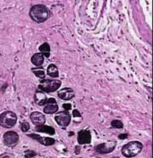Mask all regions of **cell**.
<instances>
[{"instance_id":"obj_21","label":"cell","mask_w":153,"mask_h":158,"mask_svg":"<svg viewBox=\"0 0 153 158\" xmlns=\"http://www.w3.org/2000/svg\"><path fill=\"white\" fill-rule=\"evenodd\" d=\"M36 152L32 150H27V151H24V156L26 158H32L36 156Z\"/></svg>"},{"instance_id":"obj_23","label":"cell","mask_w":153,"mask_h":158,"mask_svg":"<svg viewBox=\"0 0 153 158\" xmlns=\"http://www.w3.org/2000/svg\"><path fill=\"white\" fill-rule=\"evenodd\" d=\"M63 108L65 109V110L66 111H68V110H71V105L70 103H66V104H63Z\"/></svg>"},{"instance_id":"obj_3","label":"cell","mask_w":153,"mask_h":158,"mask_svg":"<svg viewBox=\"0 0 153 158\" xmlns=\"http://www.w3.org/2000/svg\"><path fill=\"white\" fill-rule=\"evenodd\" d=\"M61 82L54 79H43L38 84V89L44 93H53L60 89Z\"/></svg>"},{"instance_id":"obj_6","label":"cell","mask_w":153,"mask_h":158,"mask_svg":"<svg viewBox=\"0 0 153 158\" xmlns=\"http://www.w3.org/2000/svg\"><path fill=\"white\" fill-rule=\"evenodd\" d=\"M3 144L9 147L15 146L19 141V135L15 131H8L3 134Z\"/></svg>"},{"instance_id":"obj_8","label":"cell","mask_w":153,"mask_h":158,"mask_svg":"<svg viewBox=\"0 0 153 158\" xmlns=\"http://www.w3.org/2000/svg\"><path fill=\"white\" fill-rule=\"evenodd\" d=\"M116 148L115 142H106V143H102V144H98L95 150L97 152L100 154H107L113 151V150Z\"/></svg>"},{"instance_id":"obj_7","label":"cell","mask_w":153,"mask_h":158,"mask_svg":"<svg viewBox=\"0 0 153 158\" xmlns=\"http://www.w3.org/2000/svg\"><path fill=\"white\" fill-rule=\"evenodd\" d=\"M54 119L56 121V123L61 127H67L71 123V115L68 111H66V110L60 111L59 113L56 114Z\"/></svg>"},{"instance_id":"obj_16","label":"cell","mask_w":153,"mask_h":158,"mask_svg":"<svg viewBox=\"0 0 153 158\" xmlns=\"http://www.w3.org/2000/svg\"><path fill=\"white\" fill-rule=\"evenodd\" d=\"M59 110L57 104H49L46 105L44 108V112L45 114H54Z\"/></svg>"},{"instance_id":"obj_15","label":"cell","mask_w":153,"mask_h":158,"mask_svg":"<svg viewBox=\"0 0 153 158\" xmlns=\"http://www.w3.org/2000/svg\"><path fill=\"white\" fill-rule=\"evenodd\" d=\"M39 51L42 55H44V57L49 58L50 56V46L48 43H44L43 44L39 46Z\"/></svg>"},{"instance_id":"obj_17","label":"cell","mask_w":153,"mask_h":158,"mask_svg":"<svg viewBox=\"0 0 153 158\" xmlns=\"http://www.w3.org/2000/svg\"><path fill=\"white\" fill-rule=\"evenodd\" d=\"M47 74L51 77H59V71L56 65L54 64H50L47 67Z\"/></svg>"},{"instance_id":"obj_11","label":"cell","mask_w":153,"mask_h":158,"mask_svg":"<svg viewBox=\"0 0 153 158\" xmlns=\"http://www.w3.org/2000/svg\"><path fill=\"white\" fill-rule=\"evenodd\" d=\"M30 119L35 126H39V125H44L45 123L46 117L41 112L33 111L30 114Z\"/></svg>"},{"instance_id":"obj_5","label":"cell","mask_w":153,"mask_h":158,"mask_svg":"<svg viewBox=\"0 0 153 158\" xmlns=\"http://www.w3.org/2000/svg\"><path fill=\"white\" fill-rule=\"evenodd\" d=\"M34 100L39 106H46L49 104H56V100L54 98H47L46 94L40 90H38L35 93Z\"/></svg>"},{"instance_id":"obj_22","label":"cell","mask_w":153,"mask_h":158,"mask_svg":"<svg viewBox=\"0 0 153 158\" xmlns=\"http://www.w3.org/2000/svg\"><path fill=\"white\" fill-rule=\"evenodd\" d=\"M72 116L74 117H81L82 115L81 113L78 111L77 109H75V110H73V111H72Z\"/></svg>"},{"instance_id":"obj_13","label":"cell","mask_w":153,"mask_h":158,"mask_svg":"<svg viewBox=\"0 0 153 158\" xmlns=\"http://www.w3.org/2000/svg\"><path fill=\"white\" fill-rule=\"evenodd\" d=\"M35 130L39 133H46L49 135H54L55 134V129L50 126H46V125H39V126H35Z\"/></svg>"},{"instance_id":"obj_12","label":"cell","mask_w":153,"mask_h":158,"mask_svg":"<svg viewBox=\"0 0 153 158\" xmlns=\"http://www.w3.org/2000/svg\"><path fill=\"white\" fill-rule=\"evenodd\" d=\"M58 96L63 100H70L74 98L75 93L71 88H64L58 92Z\"/></svg>"},{"instance_id":"obj_25","label":"cell","mask_w":153,"mask_h":158,"mask_svg":"<svg viewBox=\"0 0 153 158\" xmlns=\"http://www.w3.org/2000/svg\"><path fill=\"white\" fill-rule=\"evenodd\" d=\"M3 158H10V157H9V156H3Z\"/></svg>"},{"instance_id":"obj_24","label":"cell","mask_w":153,"mask_h":158,"mask_svg":"<svg viewBox=\"0 0 153 158\" xmlns=\"http://www.w3.org/2000/svg\"><path fill=\"white\" fill-rule=\"evenodd\" d=\"M128 137H129L128 134H122L118 136V138L120 139H128Z\"/></svg>"},{"instance_id":"obj_14","label":"cell","mask_w":153,"mask_h":158,"mask_svg":"<svg viewBox=\"0 0 153 158\" xmlns=\"http://www.w3.org/2000/svg\"><path fill=\"white\" fill-rule=\"evenodd\" d=\"M31 61L33 64L35 66H41L44 64V55H42L41 53H36L34 54L32 58H31Z\"/></svg>"},{"instance_id":"obj_9","label":"cell","mask_w":153,"mask_h":158,"mask_svg":"<svg viewBox=\"0 0 153 158\" xmlns=\"http://www.w3.org/2000/svg\"><path fill=\"white\" fill-rule=\"evenodd\" d=\"M78 142L79 144H87L91 142V134L88 129H82L78 134Z\"/></svg>"},{"instance_id":"obj_4","label":"cell","mask_w":153,"mask_h":158,"mask_svg":"<svg viewBox=\"0 0 153 158\" xmlns=\"http://www.w3.org/2000/svg\"><path fill=\"white\" fill-rule=\"evenodd\" d=\"M17 122V116L15 112L6 110L0 115V126L4 128L13 127Z\"/></svg>"},{"instance_id":"obj_10","label":"cell","mask_w":153,"mask_h":158,"mask_svg":"<svg viewBox=\"0 0 153 158\" xmlns=\"http://www.w3.org/2000/svg\"><path fill=\"white\" fill-rule=\"evenodd\" d=\"M27 136H29L30 138H32L35 140L38 141L41 144L43 145H45V146H49V145H53V144L55 143V139L54 138L51 137H43V136H40L38 134H28Z\"/></svg>"},{"instance_id":"obj_20","label":"cell","mask_w":153,"mask_h":158,"mask_svg":"<svg viewBox=\"0 0 153 158\" xmlns=\"http://www.w3.org/2000/svg\"><path fill=\"white\" fill-rule=\"evenodd\" d=\"M20 130L22 131L23 133H27V132H28L29 129H30V125H29V123H27V122H23L22 123H20Z\"/></svg>"},{"instance_id":"obj_18","label":"cell","mask_w":153,"mask_h":158,"mask_svg":"<svg viewBox=\"0 0 153 158\" xmlns=\"http://www.w3.org/2000/svg\"><path fill=\"white\" fill-rule=\"evenodd\" d=\"M32 72H33L34 75L36 76L37 77H38V78L44 79V77H45V72H44V69L33 68L32 70Z\"/></svg>"},{"instance_id":"obj_1","label":"cell","mask_w":153,"mask_h":158,"mask_svg":"<svg viewBox=\"0 0 153 158\" xmlns=\"http://www.w3.org/2000/svg\"><path fill=\"white\" fill-rule=\"evenodd\" d=\"M49 10L44 4H36L32 7L29 12L30 17L37 23H43L49 17Z\"/></svg>"},{"instance_id":"obj_19","label":"cell","mask_w":153,"mask_h":158,"mask_svg":"<svg viewBox=\"0 0 153 158\" xmlns=\"http://www.w3.org/2000/svg\"><path fill=\"white\" fill-rule=\"evenodd\" d=\"M111 126L113 128H122L123 127V123L120 120H113L111 123Z\"/></svg>"},{"instance_id":"obj_2","label":"cell","mask_w":153,"mask_h":158,"mask_svg":"<svg viewBox=\"0 0 153 158\" xmlns=\"http://www.w3.org/2000/svg\"><path fill=\"white\" fill-rule=\"evenodd\" d=\"M143 144L139 141H131L128 144H124L122 148V154L125 157L130 158L136 156L141 151Z\"/></svg>"},{"instance_id":"obj_26","label":"cell","mask_w":153,"mask_h":158,"mask_svg":"<svg viewBox=\"0 0 153 158\" xmlns=\"http://www.w3.org/2000/svg\"><path fill=\"white\" fill-rule=\"evenodd\" d=\"M112 158H121V157H117V156H115V157H112Z\"/></svg>"}]
</instances>
